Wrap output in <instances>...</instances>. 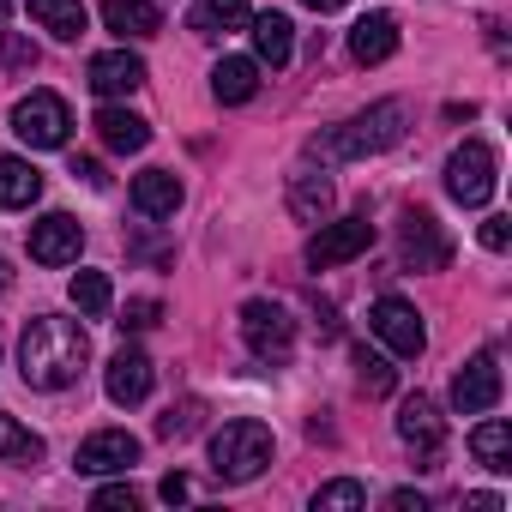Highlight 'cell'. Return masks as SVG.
<instances>
[{
	"instance_id": "6da1fadb",
	"label": "cell",
	"mask_w": 512,
	"mask_h": 512,
	"mask_svg": "<svg viewBox=\"0 0 512 512\" xmlns=\"http://www.w3.org/2000/svg\"><path fill=\"white\" fill-rule=\"evenodd\" d=\"M85 362H91V338H85L79 320L37 314V320L25 326V338H19V374H25V386H37V392L73 386V380L85 374Z\"/></svg>"
},
{
	"instance_id": "7a4b0ae2",
	"label": "cell",
	"mask_w": 512,
	"mask_h": 512,
	"mask_svg": "<svg viewBox=\"0 0 512 512\" xmlns=\"http://www.w3.org/2000/svg\"><path fill=\"white\" fill-rule=\"evenodd\" d=\"M404 121H410V103H404V97H386V103H374V109L350 115L344 127H326L308 151H314L320 163H356V157L392 151V145L404 139Z\"/></svg>"
},
{
	"instance_id": "3957f363",
	"label": "cell",
	"mask_w": 512,
	"mask_h": 512,
	"mask_svg": "<svg viewBox=\"0 0 512 512\" xmlns=\"http://www.w3.org/2000/svg\"><path fill=\"white\" fill-rule=\"evenodd\" d=\"M272 452H278V446H272V428H266V422L235 416V422H223V428L211 434V476L229 482V488H241V482H253V476H266Z\"/></svg>"
},
{
	"instance_id": "277c9868",
	"label": "cell",
	"mask_w": 512,
	"mask_h": 512,
	"mask_svg": "<svg viewBox=\"0 0 512 512\" xmlns=\"http://www.w3.org/2000/svg\"><path fill=\"white\" fill-rule=\"evenodd\" d=\"M494 181H500V157H494V145H482V139H464L452 157H446V193L458 199V205H488L494 199Z\"/></svg>"
},
{
	"instance_id": "5b68a950",
	"label": "cell",
	"mask_w": 512,
	"mask_h": 512,
	"mask_svg": "<svg viewBox=\"0 0 512 512\" xmlns=\"http://www.w3.org/2000/svg\"><path fill=\"white\" fill-rule=\"evenodd\" d=\"M13 133H19L31 151H61L67 133H73V115H67V103H61L55 91H31V97H19V109H13Z\"/></svg>"
},
{
	"instance_id": "8992f818",
	"label": "cell",
	"mask_w": 512,
	"mask_h": 512,
	"mask_svg": "<svg viewBox=\"0 0 512 512\" xmlns=\"http://www.w3.org/2000/svg\"><path fill=\"white\" fill-rule=\"evenodd\" d=\"M374 247V223L368 217H338V223H320L308 235V266L314 272H332V266H350Z\"/></svg>"
},
{
	"instance_id": "52a82bcc",
	"label": "cell",
	"mask_w": 512,
	"mask_h": 512,
	"mask_svg": "<svg viewBox=\"0 0 512 512\" xmlns=\"http://www.w3.org/2000/svg\"><path fill=\"white\" fill-rule=\"evenodd\" d=\"M241 338H247V350L260 356V362H284L290 350H296V320L278 308V302H241Z\"/></svg>"
},
{
	"instance_id": "ba28073f",
	"label": "cell",
	"mask_w": 512,
	"mask_h": 512,
	"mask_svg": "<svg viewBox=\"0 0 512 512\" xmlns=\"http://www.w3.org/2000/svg\"><path fill=\"white\" fill-rule=\"evenodd\" d=\"M368 332H374L392 356H422V350H428V326H422V314H416L404 296H380V302L368 308Z\"/></svg>"
},
{
	"instance_id": "9c48e42d",
	"label": "cell",
	"mask_w": 512,
	"mask_h": 512,
	"mask_svg": "<svg viewBox=\"0 0 512 512\" xmlns=\"http://www.w3.org/2000/svg\"><path fill=\"white\" fill-rule=\"evenodd\" d=\"M500 356L494 350H476L458 374H452V410L458 416H482V410H494L500 404Z\"/></svg>"
},
{
	"instance_id": "30bf717a",
	"label": "cell",
	"mask_w": 512,
	"mask_h": 512,
	"mask_svg": "<svg viewBox=\"0 0 512 512\" xmlns=\"http://www.w3.org/2000/svg\"><path fill=\"white\" fill-rule=\"evenodd\" d=\"M398 440H404L428 470H434V458L446 452V422H440L434 398H422V392H416V398H404V404H398Z\"/></svg>"
},
{
	"instance_id": "8fae6325",
	"label": "cell",
	"mask_w": 512,
	"mask_h": 512,
	"mask_svg": "<svg viewBox=\"0 0 512 512\" xmlns=\"http://www.w3.org/2000/svg\"><path fill=\"white\" fill-rule=\"evenodd\" d=\"M73 464H79V476H115V470H133V464H139V440H133L127 428H97L91 440H79Z\"/></svg>"
},
{
	"instance_id": "7c38bea8",
	"label": "cell",
	"mask_w": 512,
	"mask_h": 512,
	"mask_svg": "<svg viewBox=\"0 0 512 512\" xmlns=\"http://www.w3.org/2000/svg\"><path fill=\"white\" fill-rule=\"evenodd\" d=\"M79 247H85L79 217L49 211V217L31 223V260H37V266H73V260H79Z\"/></svg>"
},
{
	"instance_id": "4fadbf2b",
	"label": "cell",
	"mask_w": 512,
	"mask_h": 512,
	"mask_svg": "<svg viewBox=\"0 0 512 512\" xmlns=\"http://www.w3.org/2000/svg\"><path fill=\"white\" fill-rule=\"evenodd\" d=\"M446 260H452V241H446L440 217L434 211H410L404 217V266L410 272H446Z\"/></svg>"
},
{
	"instance_id": "5bb4252c",
	"label": "cell",
	"mask_w": 512,
	"mask_h": 512,
	"mask_svg": "<svg viewBox=\"0 0 512 512\" xmlns=\"http://www.w3.org/2000/svg\"><path fill=\"white\" fill-rule=\"evenodd\" d=\"M151 380H157V368H151V356L145 350H115L109 356V368H103V386H109V398L121 404V410H133V404H145L151 398Z\"/></svg>"
},
{
	"instance_id": "9a60e30c",
	"label": "cell",
	"mask_w": 512,
	"mask_h": 512,
	"mask_svg": "<svg viewBox=\"0 0 512 512\" xmlns=\"http://www.w3.org/2000/svg\"><path fill=\"white\" fill-rule=\"evenodd\" d=\"M85 79H91L97 97H133V91L145 85V61H139L133 49H103V55H91Z\"/></svg>"
},
{
	"instance_id": "2e32d148",
	"label": "cell",
	"mask_w": 512,
	"mask_h": 512,
	"mask_svg": "<svg viewBox=\"0 0 512 512\" xmlns=\"http://www.w3.org/2000/svg\"><path fill=\"white\" fill-rule=\"evenodd\" d=\"M350 55H356L362 67L392 61V55H398V19H392V13H368V19H356V31H350Z\"/></svg>"
},
{
	"instance_id": "e0dca14e",
	"label": "cell",
	"mask_w": 512,
	"mask_h": 512,
	"mask_svg": "<svg viewBox=\"0 0 512 512\" xmlns=\"http://www.w3.org/2000/svg\"><path fill=\"white\" fill-rule=\"evenodd\" d=\"M91 127H97V139H103L109 151H121V157H133V151H145V145H151V127H145L133 109H121V103H103Z\"/></svg>"
},
{
	"instance_id": "ac0fdd59",
	"label": "cell",
	"mask_w": 512,
	"mask_h": 512,
	"mask_svg": "<svg viewBox=\"0 0 512 512\" xmlns=\"http://www.w3.org/2000/svg\"><path fill=\"white\" fill-rule=\"evenodd\" d=\"M332 199H338V193H332V175H326V169H308V163H302V169L290 175V211H296L302 223H326V217H332Z\"/></svg>"
},
{
	"instance_id": "d6986e66",
	"label": "cell",
	"mask_w": 512,
	"mask_h": 512,
	"mask_svg": "<svg viewBox=\"0 0 512 512\" xmlns=\"http://www.w3.org/2000/svg\"><path fill=\"white\" fill-rule=\"evenodd\" d=\"M133 211H139V217H175V211H181V181H175V169H145V175H133Z\"/></svg>"
},
{
	"instance_id": "ffe728a7",
	"label": "cell",
	"mask_w": 512,
	"mask_h": 512,
	"mask_svg": "<svg viewBox=\"0 0 512 512\" xmlns=\"http://www.w3.org/2000/svg\"><path fill=\"white\" fill-rule=\"evenodd\" d=\"M247 31H253V55H260L266 67H290V55H296V25H290L284 13L247 19Z\"/></svg>"
},
{
	"instance_id": "44dd1931",
	"label": "cell",
	"mask_w": 512,
	"mask_h": 512,
	"mask_svg": "<svg viewBox=\"0 0 512 512\" xmlns=\"http://www.w3.org/2000/svg\"><path fill=\"white\" fill-rule=\"evenodd\" d=\"M253 91H260V61L223 55V61L211 67V97H217V103H247Z\"/></svg>"
},
{
	"instance_id": "7402d4cb",
	"label": "cell",
	"mask_w": 512,
	"mask_h": 512,
	"mask_svg": "<svg viewBox=\"0 0 512 512\" xmlns=\"http://www.w3.org/2000/svg\"><path fill=\"white\" fill-rule=\"evenodd\" d=\"M25 7H31V19H37L49 37H61V43H79L85 25H91L85 0H25Z\"/></svg>"
},
{
	"instance_id": "603a6c76",
	"label": "cell",
	"mask_w": 512,
	"mask_h": 512,
	"mask_svg": "<svg viewBox=\"0 0 512 512\" xmlns=\"http://www.w3.org/2000/svg\"><path fill=\"white\" fill-rule=\"evenodd\" d=\"M103 25L127 43V37H157L163 31V13L151 0H103Z\"/></svg>"
},
{
	"instance_id": "cb8c5ba5",
	"label": "cell",
	"mask_w": 512,
	"mask_h": 512,
	"mask_svg": "<svg viewBox=\"0 0 512 512\" xmlns=\"http://www.w3.org/2000/svg\"><path fill=\"white\" fill-rule=\"evenodd\" d=\"M247 0H193V13H187V25L199 31V37H229V31H247Z\"/></svg>"
},
{
	"instance_id": "d4e9b609",
	"label": "cell",
	"mask_w": 512,
	"mask_h": 512,
	"mask_svg": "<svg viewBox=\"0 0 512 512\" xmlns=\"http://www.w3.org/2000/svg\"><path fill=\"white\" fill-rule=\"evenodd\" d=\"M43 199V175L25 163V157H0V205L7 211H25Z\"/></svg>"
},
{
	"instance_id": "484cf974",
	"label": "cell",
	"mask_w": 512,
	"mask_h": 512,
	"mask_svg": "<svg viewBox=\"0 0 512 512\" xmlns=\"http://www.w3.org/2000/svg\"><path fill=\"white\" fill-rule=\"evenodd\" d=\"M43 434H31L19 416H0V464H19V470H31V464H43Z\"/></svg>"
},
{
	"instance_id": "4316f807",
	"label": "cell",
	"mask_w": 512,
	"mask_h": 512,
	"mask_svg": "<svg viewBox=\"0 0 512 512\" xmlns=\"http://www.w3.org/2000/svg\"><path fill=\"white\" fill-rule=\"evenodd\" d=\"M470 452H476V464L482 470H494V476H506L512 470V428L494 416V422H482L476 434H470Z\"/></svg>"
},
{
	"instance_id": "83f0119b",
	"label": "cell",
	"mask_w": 512,
	"mask_h": 512,
	"mask_svg": "<svg viewBox=\"0 0 512 512\" xmlns=\"http://www.w3.org/2000/svg\"><path fill=\"white\" fill-rule=\"evenodd\" d=\"M73 308H79L85 320H103V314L115 308V290H109V278H103V272H79V278H73Z\"/></svg>"
},
{
	"instance_id": "f1b7e54d",
	"label": "cell",
	"mask_w": 512,
	"mask_h": 512,
	"mask_svg": "<svg viewBox=\"0 0 512 512\" xmlns=\"http://www.w3.org/2000/svg\"><path fill=\"white\" fill-rule=\"evenodd\" d=\"M199 416H205V404H199V398H181V404H169V410L157 416V440H187V434L199 428Z\"/></svg>"
},
{
	"instance_id": "f546056e",
	"label": "cell",
	"mask_w": 512,
	"mask_h": 512,
	"mask_svg": "<svg viewBox=\"0 0 512 512\" xmlns=\"http://www.w3.org/2000/svg\"><path fill=\"white\" fill-rule=\"evenodd\" d=\"M356 506H368V488L350 482V476H338V482H326L314 494V512H356Z\"/></svg>"
},
{
	"instance_id": "4dcf8cb0",
	"label": "cell",
	"mask_w": 512,
	"mask_h": 512,
	"mask_svg": "<svg viewBox=\"0 0 512 512\" xmlns=\"http://www.w3.org/2000/svg\"><path fill=\"white\" fill-rule=\"evenodd\" d=\"M356 368H362V386H368V392H392V368H386V356L356 350Z\"/></svg>"
},
{
	"instance_id": "1f68e13d",
	"label": "cell",
	"mask_w": 512,
	"mask_h": 512,
	"mask_svg": "<svg viewBox=\"0 0 512 512\" xmlns=\"http://www.w3.org/2000/svg\"><path fill=\"white\" fill-rule=\"evenodd\" d=\"M91 506H97V512H133V506H139V494H133L127 482H109V488H97V494H91Z\"/></svg>"
},
{
	"instance_id": "d6a6232c",
	"label": "cell",
	"mask_w": 512,
	"mask_h": 512,
	"mask_svg": "<svg viewBox=\"0 0 512 512\" xmlns=\"http://www.w3.org/2000/svg\"><path fill=\"white\" fill-rule=\"evenodd\" d=\"M157 314H163V308H157L151 296H139V302H127V314H121V326H127V332H145V326H157Z\"/></svg>"
},
{
	"instance_id": "836d02e7",
	"label": "cell",
	"mask_w": 512,
	"mask_h": 512,
	"mask_svg": "<svg viewBox=\"0 0 512 512\" xmlns=\"http://www.w3.org/2000/svg\"><path fill=\"white\" fill-rule=\"evenodd\" d=\"M506 241H512V223L506 217H482V247L488 253H506Z\"/></svg>"
},
{
	"instance_id": "e575fe53",
	"label": "cell",
	"mask_w": 512,
	"mask_h": 512,
	"mask_svg": "<svg viewBox=\"0 0 512 512\" xmlns=\"http://www.w3.org/2000/svg\"><path fill=\"white\" fill-rule=\"evenodd\" d=\"M0 61H7V67H37V49L19 43V37H0Z\"/></svg>"
},
{
	"instance_id": "d590c367",
	"label": "cell",
	"mask_w": 512,
	"mask_h": 512,
	"mask_svg": "<svg viewBox=\"0 0 512 512\" xmlns=\"http://www.w3.org/2000/svg\"><path fill=\"white\" fill-rule=\"evenodd\" d=\"M157 494H163V500H169V506H181V500H193V482H187V476H181V470H169V476H163V482H157Z\"/></svg>"
},
{
	"instance_id": "8d00e7d4",
	"label": "cell",
	"mask_w": 512,
	"mask_h": 512,
	"mask_svg": "<svg viewBox=\"0 0 512 512\" xmlns=\"http://www.w3.org/2000/svg\"><path fill=\"white\" fill-rule=\"evenodd\" d=\"M386 506H392V512H428V500H422L416 488H392V494H386Z\"/></svg>"
},
{
	"instance_id": "74e56055",
	"label": "cell",
	"mask_w": 512,
	"mask_h": 512,
	"mask_svg": "<svg viewBox=\"0 0 512 512\" xmlns=\"http://www.w3.org/2000/svg\"><path fill=\"white\" fill-rule=\"evenodd\" d=\"M73 175H79V181H91V187H103V181H109V175H103L91 157H79V163H73Z\"/></svg>"
},
{
	"instance_id": "f35d334b",
	"label": "cell",
	"mask_w": 512,
	"mask_h": 512,
	"mask_svg": "<svg viewBox=\"0 0 512 512\" xmlns=\"http://www.w3.org/2000/svg\"><path fill=\"white\" fill-rule=\"evenodd\" d=\"M464 506H470V512H500V500H494V494H470Z\"/></svg>"
},
{
	"instance_id": "ab89813d",
	"label": "cell",
	"mask_w": 512,
	"mask_h": 512,
	"mask_svg": "<svg viewBox=\"0 0 512 512\" xmlns=\"http://www.w3.org/2000/svg\"><path fill=\"white\" fill-rule=\"evenodd\" d=\"M308 7H314V13H338V7H344V0H308Z\"/></svg>"
},
{
	"instance_id": "60d3db41",
	"label": "cell",
	"mask_w": 512,
	"mask_h": 512,
	"mask_svg": "<svg viewBox=\"0 0 512 512\" xmlns=\"http://www.w3.org/2000/svg\"><path fill=\"white\" fill-rule=\"evenodd\" d=\"M0 296H7V260H0Z\"/></svg>"
},
{
	"instance_id": "b9f144b4",
	"label": "cell",
	"mask_w": 512,
	"mask_h": 512,
	"mask_svg": "<svg viewBox=\"0 0 512 512\" xmlns=\"http://www.w3.org/2000/svg\"><path fill=\"white\" fill-rule=\"evenodd\" d=\"M7 7H13V0H0V19H7Z\"/></svg>"
}]
</instances>
